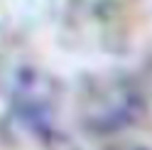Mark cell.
Returning a JSON list of instances; mask_svg holds the SVG:
<instances>
[{
  "label": "cell",
  "instance_id": "2",
  "mask_svg": "<svg viewBox=\"0 0 152 150\" xmlns=\"http://www.w3.org/2000/svg\"><path fill=\"white\" fill-rule=\"evenodd\" d=\"M108 150H152V133H128L110 143Z\"/></svg>",
  "mask_w": 152,
  "mask_h": 150
},
{
  "label": "cell",
  "instance_id": "3",
  "mask_svg": "<svg viewBox=\"0 0 152 150\" xmlns=\"http://www.w3.org/2000/svg\"><path fill=\"white\" fill-rule=\"evenodd\" d=\"M145 106H147V111H150V116H152V89H150V96L145 99Z\"/></svg>",
  "mask_w": 152,
  "mask_h": 150
},
{
  "label": "cell",
  "instance_id": "1",
  "mask_svg": "<svg viewBox=\"0 0 152 150\" xmlns=\"http://www.w3.org/2000/svg\"><path fill=\"white\" fill-rule=\"evenodd\" d=\"M142 108L145 96L128 81L108 79L91 86L83 96L81 116L86 126L101 133H118V130L132 126Z\"/></svg>",
  "mask_w": 152,
  "mask_h": 150
}]
</instances>
